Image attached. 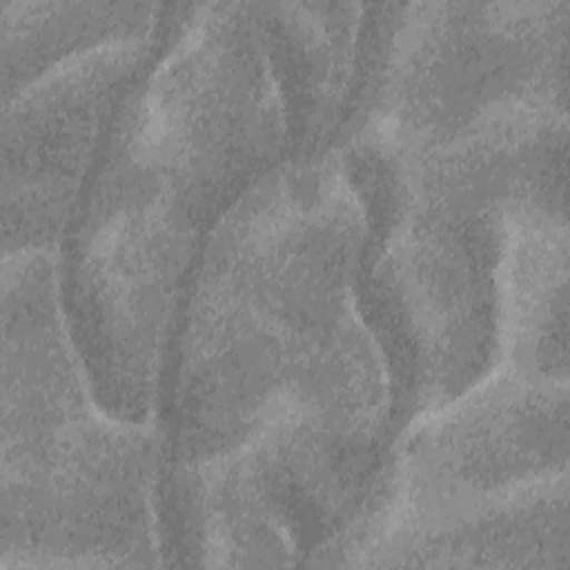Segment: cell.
I'll return each instance as SVG.
<instances>
[{
  "mask_svg": "<svg viewBox=\"0 0 570 570\" xmlns=\"http://www.w3.org/2000/svg\"><path fill=\"white\" fill-rule=\"evenodd\" d=\"M365 207L341 149L289 158L216 220L171 338V463L249 448L363 494L394 443L392 374L361 292Z\"/></svg>",
  "mask_w": 570,
  "mask_h": 570,
  "instance_id": "6da1fadb",
  "label": "cell"
},
{
  "mask_svg": "<svg viewBox=\"0 0 570 570\" xmlns=\"http://www.w3.org/2000/svg\"><path fill=\"white\" fill-rule=\"evenodd\" d=\"M287 149V98L256 13L194 4L167 20L102 140L58 265L67 323L96 365L160 367L187 267Z\"/></svg>",
  "mask_w": 570,
  "mask_h": 570,
  "instance_id": "7a4b0ae2",
  "label": "cell"
},
{
  "mask_svg": "<svg viewBox=\"0 0 570 570\" xmlns=\"http://www.w3.org/2000/svg\"><path fill=\"white\" fill-rule=\"evenodd\" d=\"M566 118L517 116L439 147L338 145L365 207L363 305L383 345L396 436L499 361L510 212L566 187Z\"/></svg>",
  "mask_w": 570,
  "mask_h": 570,
  "instance_id": "3957f363",
  "label": "cell"
},
{
  "mask_svg": "<svg viewBox=\"0 0 570 570\" xmlns=\"http://www.w3.org/2000/svg\"><path fill=\"white\" fill-rule=\"evenodd\" d=\"M160 448L96 399L53 254L2 263L0 568L154 566Z\"/></svg>",
  "mask_w": 570,
  "mask_h": 570,
  "instance_id": "277c9868",
  "label": "cell"
},
{
  "mask_svg": "<svg viewBox=\"0 0 570 570\" xmlns=\"http://www.w3.org/2000/svg\"><path fill=\"white\" fill-rule=\"evenodd\" d=\"M336 140L439 147L488 122L566 114L570 2L367 4Z\"/></svg>",
  "mask_w": 570,
  "mask_h": 570,
  "instance_id": "5b68a950",
  "label": "cell"
},
{
  "mask_svg": "<svg viewBox=\"0 0 570 570\" xmlns=\"http://www.w3.org/2000/svg\"><path fill=\"white\" fill-rule=\"evenodd\" d=\"M568 476V385L494 367L412 421L361 523L514 494Z\"/></svg>",
  "mask_w": 570,
  "mask_h": 570,
  "instance_id": "8992f818",
  "label": "cell"
},
{
  "mask_svg": "<svg viewBox=\"0 0 570 570\" xmlns=\"http://www.w3.org/2000/svg\"><path fill=\"white\" fill-rule=\"evenodd\" d=\"M156 36L158 29L71 58L2 102L4 256L53 252L67 236L102 140Z\"/></svg>",
  "mask_w": 570,
  "mask_h": 570,
  "instance_id": "52a82bcc",
  "label": "cell"
},
{
  "mask_svg": "<svg viewBox=\"0 0 570 570\" xmlns=\"http://www.w3.org/2000/svg\"><path fill=\"white\" fill-rule=\"evenodd\" d=\"M530 381L568 379L566 189L521 200L508 218L499 272V361Z\"/></svg>",
  "mask_w": 570,
  "mask_h": 570,
  "instance_id": "ba28073f",
  "label": "cell"
},
{
  "mask_svg": "<svg viewBox=\"0 0 570 570\" xmlns=\"http://www.w3.org/2000/svg\"><path fill=\"white\" fill-rule=\"evenodd\" d=\"M163 13L149 2H2V102L71 58L151 36Z\"/></svg>",
  "mask_w": 570,
  "mask_h": 570,
  "instance_id": "9c48e42d",
  "label": "cell"
}]
</instances>
